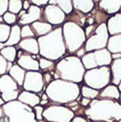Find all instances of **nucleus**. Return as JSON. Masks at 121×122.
I'll list each match as a JSON object with an SVG mask.
<instances>
[{"instance_id":"nucleus-4","label":"nucleus","mask_w":121,"mask_h":122,"mask_svg":"<svg viewBox=\"0 0 121 122\" xmlns=\"http://www.w3.org/2000/svg\"><path fill=\"white\" fill-rule=\"evenodd\" d=\"M85 71L86 70L82 65L81 59L71 54L58 61L55 64L54 71L50 73L54 79H62L79 84L83 81Z\"/></svg>"},{"instance_id":"nucleus-15","label":"nucleus","mask_w":121,"mask_h":122,"mask_svg":"<svg viewBox=\"0 0 121 122\" xmlns=\"http://www.w3.org/2000/svg\"><path fill=\"white\" fill-rule=\"evenodd\" d=\"M94 3L97 4V8L101 11L105 12L109 16L118 13L121 9V0H102Z\"/></svg>"},{"instance_id":"nucleus-24","label":"nucleus","mask_w":121,"mask_h":122,"mask_svg":"<svg viewBox=\"0 0 121 122\" xmlns=\"http://www.w3.org/2000/svg\"><path fill=\"white\" fill-rule=\"evenodd\" d=\"M8 74L17 83V85L19 87H22L23 86L25 75H26V71L23 70L20 66H18L16 63H13V65L10 68V70L9 71Z\"/></svg>"},{"instance_id":"nucleus-25","label":"nucleus","mask_w":121,"mask_h":122,"mask_svg":"<svg viewBox=\"0 0 121 122\" xmlns=\"http://www.w3.org/2000/svg\"><path fill=\"white\" fill-rule=\"evenodd\" d=\"M21 41V27L18 24H15L11 26L10 29V33L9 36V39L7 40L6 43H4L5 47L7 46H16L19 44Z\"/></svg>"},{"instance_id":"nucleus-3","label":"nucleus","mask_w":121,"mask_h":122,"mask_svg":"<svg viewBox=\"0 0 121 122\" xmlns=\"http://www.w3.org/2000/svg\"><path fill=\"white\" fill-rule=\"evenodd\" d=\"M44 92L51 102L66 105L78 98L80 95V87L76 83L62 79H53L46 86Z\"/></svg>"},{"instance_id":"nucleus-51","label":"nucleus","mask_w":121,"mask_h":122,"mask_svg":"<svg viewBox=\"0 0 121 122\" xmlns=\"http://www.w3.org/2000/svg\"><path fill=\"white\" fill-rule=\"evenodd\" d=\"M4 47H5V45H4V43H0V51H1V50H2V49H3Z\"/></svg>"},{"instance_id":"nucleus-11","label":"nucleus","mask_w":121,"mask_h":122,"mask_svg":"<svg viewBox=\"0 0 121 122\" xmlns=\"http://www.w3.org/2000/svg\"><path fill=\"white\" fill-rule=\"evenodd\" d=\"M43 74L41 71H26L22 89L24 91L40 93L45 91Z\"/></svg>"},{"instance_id":"nucleus-31","label":"nucleus","mask_w":121,"mask_h":122,"mask_svg":"<svg viewBox=\"0 0 121 122\" xmlns=\"http://www.w3.org/2000/svg\"><path fill=\"white\" fill-rule=\"evenodd\" d=\"M38 63H39V71H42L43 72H51L54 71L55 63L51 60L40 56L38 58Z\"/></svg>"},{"instance_id":"nucleus-7","label":"nucleus","mask_w":121,"mask_h":122,"mask_svg":"<svg viewBox=\"0 0 121 122\" xmlns=\"http://www.w3.org/2000/svg\"><path fill=\"white\" fill-rule=\"evenodd\" d=\"M84 85L100 91L111 83L110 67H98L85 71L83 76Z\"/></svg>"},{"instance_id":"nucleus-33","label":"nucleus","mask_w":121,"mask_h":122,"mask_svg":"<svg viewBox=\"0 0 121 122\" xmlns=\"http://www.w3.org/2000/svg\"><path fill=\"white\" fill-rule=\"evenodd\" d=\"M98 93H99V91L94 90L92 88H90V87H88L86 85H82L80 87V95L82 97H85V98L92 100V99L97 98Z\"/></svg>"},{"instance_id":"nucleus-50","label":"nucleus","mask_w":121,"mask_h":122,"mask_svg":"<svg viewBox=\"0 0 121 122\" xmlns=\"http://www.w3.org/2000/svg\"><path fill=\"white\" fill-rule=\"evenodd\" d=\"M5 103H6V102H5V101L3 100V98L0 96V107H2L3 105H5Z\"/></svg>"},{"instance_id":"nucleus-12","label":"nucleus","mask_w":121,"mask_h":122,"mask_svg":"<svg viewBox=\"0 0 121 122\" xmlns=\"http://www.w3.org/2000/svg\"><path fill=\"white\" fill-rule=\"evenodd\" d=\"M66 14L56 6L48 4L42 9V21L51 26H60L66 21Z\"/></svg>"},{"instance_id":"nucleus-1","label":"nucleus","mask_w":121,"mask_h":122,"mask_svg":"<svg viewBox=\"0 0 121 122\" xmlns=\"http://www.w3.org/2000/svg\"><path fill=\"white\" fill-rule=\"evenodd\" d=\"M76 112H82L81 114L91 121L115 122L121 120V106L116 100L95 98L91 100L87 108L80 107Z\"/></svg>"},{"instance_id":"nucleus-52","label":"nucleus","mask_w":121,"mask_h":122,"mask_svg":"<svg viewBox=\"0 0 121 122\" xmlns=\"http://www.w3.org/2000/svg\"><path fill=\"white\" fill-rule=\"evenodd\" d=\"M90 122H99V121H90Z\"/></svg>"},{"instance_id":"nucleus-45","label":"nucleus","mask_w":121,"mask_h":122,"mask_svg":"<svg viewBox=\"0 0 121 122\" xmlns=\"http://www.w3.org/2000/svg\"><path fill=\"white\" fill-rule=\"evenodd\" d=\"M74 53H75V56H76V57L81 58V57H82V56H83V55L86 53V51H85L84 46H83V47H81L80 49H78V50H77V51H76Z\"/></svg>"},{"instance_id":"nucleus-28","label":"nucleus","mask_w":121,"mask_h":122,"mask_svg":"<svg viewBox=\"0 0 121 122\" xmlns=\"http://www.w3.org/2000/svg\"><path fill=\"white\" fill-rule=\"evenodd\" d=\"M50 5H56L66 15L70 14L73 10L71 0H49Z\"/></svg>"},{"instance_id":"nucleus-42","label":"nucleus","mask_w":121,"mask_h":122,"mask_svg":"<svg viewBox=\"0 0 121 122\" xmlns=\"http://www.w3.org/2000/svg\"><path fill=\"white\" fill-rule=\"evenodd\" d=\"M43 74V81H44V85L45 87L47 85H49L52 80H53V77H52V74L50 72H44L42 73Z\"/></svg>"},{"instance_id":"nucleus-6","label":"nucleus","mask_w":121,"mask_h":122,"mask_svg":"<svg viewBox=\"0 0 121 122\" xmlns=\"http://www.w3.org/2000/svg\"><path fill=\"white\" fill-rule=\"evenodd\" d=\"M3 112L8 117L7 122H37L33 109L18 100L5 103Z\"/></svg>"},{"instance_id":"nucleus-16","label":"nucleus","mask_w":121,"mask_h":122,"mask_svg":"<svg viewBox=\"0 0 121 122\" xmlns=\"http://www.w3.org/2000/svg\"><path fill=\"white\" fill-rule=\"evenodd\" d=\"M17 46L25 53L32 54V55L39 54V46H38L37 38H35V37L21 39V41L19 42V44Z\"/></svg>"},{"instance_id":"nucleus-27","label":"nucleus","mask_w":121,"mask_h":122,"mask_svg":"<svg viewBox=\"0 0 121 122\" xmlns=\"http://www.w3.org/2000/svg\"><path fill=\"white\" fill-rule=\"evenodd\" d=\"M65 22H72L84 29V27L86 25V14H83V13L73 10L70 14H68L66 16Z\"/></svg>"},{"instance_id":"nucleus-37","label":"nucleus","mask_w":121,"mask_h":122,"mask_svg":"<svg viewBox=\"0 0 121 122\" xmlns=\"http://www.w3.org/2000/svg\"><path fill=\"white\" fill-rule=\"evenodd\" d=\"M35 37V34L30 27V25H25L21 27V39L25 38H32ZM36 38V37H35Z\"/></svg>"},{"instance_id":"nucleus-29","label":"nucleus","mask_w":121,"mask_h":122,"mask_svg":"<svg viewBox=\"0 0 121 122\" xmlns=\"http://www.w3.org/2000/svg\"><path fill=\"white\" fill-rule=\"evenodd\" d=\"M0 54L8 62L15 63L16 62V56H17V49L14 46H7V47H4L0 51Z\"/></svg>"},{"instance_id":"nucleus-49","label":"nucleus","mask_w":121,"mask_h":122,"mask_svg":"<svg viewBox=\"0 0 121 122\" xmlns=\"http://www.w3.org/2000/svg\"><path fill=\"white\" fill-rule=\"evenodd\" d=\"M12 65H13V63H11V62H8V66H7V73L9 72V71L10 70V68L12 67Z\"/></svg>"},{"instance_id":"nucleus-48","label":"nucleus","mask_w":121,"mask_h":122,"mask_svg":"<svg viewBox=\"0 0 121 122\" xmlns=\"http://www.w3.org/2000/svg\"><path fill=\"white\" fill-rule=\"evenodd\" d=\"M118 58H121V53H112L111 54V59L112 60L118 59Z\"/></svg>"},{"instance_id":"nucleus-21","label":"nucleus","mask_w":121,"mask_h":122,"mask_svg":"<svg viewBox=\"0 0 121 122\" xmlns=\"http://www.w3.org/2000/svg\"><path fill=\"white\" fill-rule=\"evenodd\" d=\"M109 67L111 71V83L114 86H118L121 83V58L112 60Z\"/></svg>"},{"instance_id":"nucleus-34","label":"nucleus","mask_w":121,"mask_h":122,"mask_svg":"<svg viewBox=\"0 0 121 122\" xmlns=\"http://www.w3.org/2000/svg\"><path fill=\"white\" fill-rule=\"evenodd\" d=\"M22 5H23V1L21 0H10L8 5V11L17 15L23 10Z\"/></svg>"},{"instance_id":"nucleus-9","label":"nucleus","mask_w":121,"mask_h":122,"mask_svg":"<svg viewBox=\"0 0 121 122\" xmlns=\"http://www.w3.org/2000/svg\"><path fill=\"white\" fill-rule=\"evenodd\" d=\"M74 112L62 105H51L44 108L43 118L47 122H71Z\"/></svg>"},{"instance_id":"nucleus-44","label":"nucleus","mask_w":121,"mask_h":122,"mask_svg":"<svg viewBox=\"0 0 121 122\" xmlns=\"http://www.w3.org/2000/svg\"><path fill=\"white\" fill-rule=\"evenodd\" d=\"M71 122H89V121L82 115H74L71 120Z\"/></svg>"},{"instance_id":"nucleus-26","label":"nucleus","mask_w":121,"mask_h":122,"mask_svg":"<svg viewBox=\"0 0 121 122\" xmlns=\"http://www.w3.org/2000/svg\"><path fill=\"white\" fill-rule=\"evenodd\" d=\"M106 49L112 53H121V34L111 35L109 37Z\"/></svg>"},{"instance_id":"nucleus-38","label":"nucleus","mask_w":121,"mask_h":122,"mask_svg":"<svg viewBox=\"0 0 121 122\" xmlns=\"http://www.w3.org/2000/svg\"><path fill=\"white\" fill-rule=\"evenodd\" d=\"M33 109V112H34V115H35V119L37 121L39 120H43V111H44V107L41 106V105H37L35 107L32 108Z\"/></svg>"},{"instance_id":"nucleus-41","label":"nucleus","mask_w":121,"mask_h":122,"mask_svg":"<svg viewBox=\"0 0 121 122\" xmlns=\"http://www.w3.org/2000/svg\"><path fill=\"white\" fill-rule=\"evenodd\" d=\"M8 0H0V16H3L8 11Z\"/></svg>"},{"instance_id":"nucleus-2","label":"nucleus","mask_w":121,"mask_h":122,"mask_svg":"<svg viewBox=\"0 0 121 122\" xmlns=\"http://www.w3.org/2000/svg\"><path fill=\"white\" fill-rule=\"evenodd\" d=\"M37 42L39 46V55L53 62L58 61L67 52L61 27L55 28L48 34L38 37Z\"/></svg>"},{"instance_id":"nucleus-53","label":"nucleus","mask_w":121,"mask_h":122,"mask_svg":"<svg viewBox=\"0 0 121 122\" xmlns=\"http://www.w3.org/2000/svg\"><path fill=\"white\" fill-rule=\"evenodd\" d=\"M46 122H47V121H46Z\"/></svg>"},{"instance_id":"nucleus-17","label":"nucleus","mask_w":121,"mask_h":122,"mask_svg":"<svg viewBox=\"0 0 121 122\" xmlns=\"http://www.w3.org/2000/svg\"><path fill=\"white\" fill-rule=\"evenodd\" d=\"M107 30L110 36L121 34V13H115L110 16L106 22Z\"/></svg>"},{"instance_id":"nucleus-47","label":"nucleus","mask_w":121,"mask_h":122,"mask_svg":"<svg viewBox=\"0 0 121 122\" xmlns=\"http://www.w3.org/2000/svg\"><path fill=\"white\" fill-rule=\"evenodd\" d=\"M30 5H31L30 1L25 0V1H23V5H22V8H23V10H29V8L30 7Z\"/></svg>"},{"instance_id":"nucleus-32","label":"nucleus","mask_w":121,"mask_h":122,"mask_svg":"<svg viewBox=\"0 0 121 122\" xmlns=\"http://www.w3.org/2000/svg\"><path fill=\"white\" fill-rule=\"evenodd\" d=\"M93 19H94V22L96 25H100V24H103V23H106L108 18L110 17L108 14H106L105 12L101 11L97 7H94V9L90 12Z\"/></svg>"},{"instance_id":"nucleus-5","label":"nucleus","mask_w":121,"mask_h":122,"mask_svg":"<svg viewBox=\"0 0 121 122\" xmlns=\"http://www.w3.org/2000/svg\"><path fill=\"white\" fill-rule=\"evenodd\" d=\"M61 28L66 49L72 55L85 44L86 36L84 30L72 22H65Z\"/></svg>"},{"instance_id":"nucleus-40","label":"nucleus","mask_w":121,"mask_h":122,"mask_svg":"<svg viewBox=\"0 0 121 122\" xmlns=\"http://www.w3.org/2000/svg\"><path fill=\"white\" fill-rule=\"evenodd\" d=\"M98 25H96V24H93V25H90V26H85L84 27V32H85V36H86V39L88 38V37H90L92 33H93V31H94V30H95V28L97 27Z\"/></svg>"},{"instance_id":"nucleus-23","label":"nucleus","mask_w":121,"mask_h":122,"mask_svg":"<svg viewBox=\"0 0 121 122\" xmlns=\"http://www.w3.org/2000/svg\"><path fill=\"white\" fill-rule=\"evenodd\" d=\"M72 7L74 10H77L83 14H88L94 9L95 4L92 0H73Z\"/></svg>"},{"instance_id":"nucleus-10","label":"nucleus","mask_w":121,"mask_h":122,"mask_svg":"<svg viewBox=\"0 0 121 122\" xmlns=\"http://www.w3.org/2000/svg\"><path fill=\"white\" fill-rule=\"evenodd\" d=\"M20 88L22 87H19L8 73L0 76V96L6 103L17 100Z\"/></svg>"},{"instance_id":"nucleus-19","label":"nucleus","mask_w":121,"mask_h":122,"mask_svg":"<svg viewBox=\"0 0 121 122\" xmlns=\"http://www.w3.org/2000/svg\"><path fill=\"white\" fill-rule=\"evenodd\" d=\"M40 96L37 94V93H34V92H28V91H21L18 97H17V100L27 106H30L31 108L39 105L40 103Z\"/></svg>"},{"instance_id":"nucleus-22","label":"nucleus","mask_w":121,"mask_h":122,"mask_svg":"<svg viewBox=\"0 0 121 122\" xmlns=\"http://www.w3.org/2000/svg\"><path fill=\"white\" fill-rule=\"evenodd\" d=\"M30 27H31L36 38L48 34L49 32H50L54 29L53 26H51L50 24L44 22V21H36V22L32 23L30 25Z\"/></svg>"},{"instance_id":"nucleus-46","label":"nucleus","mask_w":121,"mask_h":122,"mask_svg":"<svg viewBox=\"0 0 121 122\" xmlns=\"http://www.w3.org/2000/svg\"><path fill=\"white\" fill-rule=\"evenodd\" d=\"M90 102H91V99H88V98H85V97H82V99H80V105L83 108H87L89 106Z\"/></svg>"},{"instance_id":"nucleus-30","label":"nucleus","mask_w":121,"mask_h":122,"mask_svg":"<svg viewBox=\"0 0 121 122\" xmlns=\"http://www.w3.org/2000/svg\"><path fill=\"white\" fill-rule=\"evenodd\" d=\"M80 59H81L82 65H83V67H84V69L86 71L91 70V69H94V68H98L96 63H95V60H94L93 51L86 52Z\"/></svg>"},{"instance_id":"nucleus-13","label":"nucleus","mask_w":121,"mask_h":122,"mask_svg":"<svg viewBox=\"0 0 121 122\" xmlns=\"http://www.w3.org/2000/svg\"><path fill=\"white\" fill-rule=\"evenodd\" d=\"M17 24L20 27L25 25H31L36 21H42V9L31 4L28 10H22L17 14Z\"/></svg>"},{"instance_id":"nucleus-43","label":"nucleus","mask_w":121,"mask_h":122,"mask_svg":"<svg viewBox=\"0 0 121 122\" xmlns=\"http://www.w3.org/2000/svg\"><path fill=\"white\" fill-rule=\"evenodd\" d=\"M30 3H31L32 5H34V6L38 7V8L43 9L45 6H47V5H48L49 1H48V0H31V1H30Z\"/></svg>"},{"instance_id":"nucleus-18","label":"nucleus","mask_w":121,"mask_h":122,"mask_svg":"<svg viewBox=\"0 0 121 122\" xmlns=\"http://www.w3.org/2000/svg\"><path fill=\"white\" fill-rule=\"evenodd\" d=\"M98 99H109V100H116L119 101L120 98V91L118 90L117 86L112 84H109L105 88L99 91Z\"/></svg>"},{"instance_id":"nucleus-36","label":"nucleus","mask_w":121,"mask_h":122,"mask_svg":"<svg viewBox=\"0 0 121 122\" xmlns=\"http://www.w3.org/2000/svg\"><path fill=\"white\" fill-rule=\"evenodd\" d=\"M3 19H4V23L9 25V26H13L15 24H17V21H18V18H17V15L16 14H13L11 12H9L7 11L3 16Z\"/></svg>"},{"instance_id":"nucleus-14","label":"nucleus","mask_w":121,"mask_h":122,"mask_svg":"<svg viewBox=\"0 0 121 122\" xmlns=\"http://www.w3.org/2000/svg\"><path fill=\"white\" fill-rule=\"evenodd\" d=\"M37 55L28 54L24 52L19 58L16 59V64L26 71H39V63Z\"/></svg>"},{"instance_id":"nucleus-20","label":"nucleus","mask_w":121,"mask_h":122,"mask_svg":"<svg viewBox=\"0 0 121 122\" xmlns=\"http://www.w3.org/2000/svg\"><path fill=\"white\" fill-rule=\"evenodd\" d=\"M93 55L97 67H109L112 61L111 53L106 48L94 51Z\"/></svg>"},{"instance_id":"nucleus-8","label":"nucleus","mask_w":121,"mask_h":122,"mask_svg":"<svg viewBox=\"0 0 121 122\" xmlns=\"http://www.w3.org/2000/svg\"><path fill=\"white\" fill-rule=\"evenodd\" d=\"M109 37H110V35L107 30L106 23L98 25L95 28L93 33L90 37H88L85 41L84 48H85L86 52L94 51L106 48L107 41H108Z\"/></svg>"},{"instance_id":"nucleus-39","label":"nucleus","mask_w":121,"mask_h":122,"mask_svg":"<svg viewBox=\"0 0 121 122\" xmlns=\"http://www.w3.org/2000/svg\"><path fill=\"white\" fill-rule=\"evenodd\" d=\"M7 66H8V61L0 54V76L7 73Z\"/></svg>"},{"instance_id":"nucleus-35","label":"nucleus","mask_w":121,"mask_h":122,"mask_svg":"<svg viewBox=\"0 0 121 122\" xmlns=\"http://www.w3.org/2000/svg\"><path fill=\"white\" fill-rule=\"evenodd\" d=\"M10 29L11 27L5 23L0 24V43L7 42V40L9 39L10 33Z\"/></svg>"}]
</instances>
